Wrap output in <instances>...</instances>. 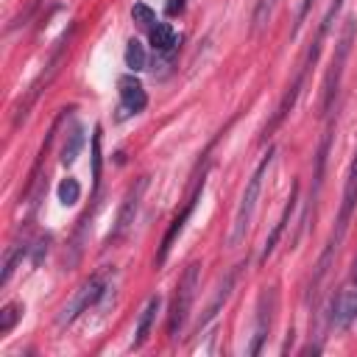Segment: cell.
<instances>
[{"instance_id":"cell-1","label":"cell","mask_w":357,"mask_h":357,"mask_svg":"<svg viewBox=\"0 0 357 357\" xmlns=\"http://www.w3.org/2000/svg\"><path fill=\"white\" fill-rule=\"evenodd\" d=\"M354 209H357V153H354V159H351V165H349L346 187H343V198H340V209H337V220H335L332 237H329V243H326V248H324V254H321V259H318V271H315L312 287H318L321 279L326 276L329 262H332L335 251L340 248V243H343V237H346V231H349V223H351Z\"/></svg>"},{"instance_id":"cell-2","label":"cell","mask_w":357,"mask_h":357,"mask_svg":"<svg viewBox=\"0 0 357 357\" xmlns=\"http://www.w3.org/2000/svg\"><path fill=\"white\" fill-rule=\"evenodd\" d=\"M273 148L259 159V165L254 167V173L248 176L245 181V190L240 195V204H237V212H234V223H231V234H229V245H240L245 240V231L251 226V218H254V209H257V201H259V192H262V181L273 165Z\"/></svg>"},{"instance_id":"cell-3","label":"cell","mask_w":357,"mask_h":357,"mask_svg":"<svg viewBox=\"0 0 357 357\" xmlns=\"http://www.w3.org/2000/svg\"><path fill=\"white\" fill-rule=\"evenodd\" d=\"M198 282H201V265L198 262H190L176 284V293H173V301H170V312H167V335L176 340L190 318V310H192V301H195V293H198Z\"/></svg>"},{"instance_id":"cell-4","label":"cell","mask_w":357,"mask_h":357,"mask_svg":"<svg viewBox=\"0 0 357 357\" xmlns=\"http://www.w3.org/2000/svg\"><path fill=\"white\" fill-rule=\"evenodd\" d=\"M354 33H357V17H349L346 25H343V33L335 45V56H332V64L326 70V78H324V114H332L335 109V100H337V92H340V78H343V70H346V59L351 53V45H354Z\"/></svg>"},{"instance_id":"cell-5","label":"cell","mask_w":357,"mask_h":357,"mask_svg":"<svg viewBox=\"0 0 357 357\" xmlns=\"http://www.w3.org/2000/svg\"><path fill=\"white\" fill-rule=\"evenodd\" d=\"M73 33H75V22L61 33V39L56 42V47H53V53H50V59H47V64H45V70L33 78V84L28 86V92L22 95V100L17 103V109H14V128L20 126V123H25V117H28V112H31V106L36 103V98L42 95V89L53 81V75L59 73V64H61V59H64V53H67V47H70V39H73Z\"/></svg>"},{"instance_id":"cell-6","label":"cell","mask_w":357,"mask_h":357,"mask_svg":"<svg viewBox=\"0 0 357 357\" xmlns=\"http://www.w3.org/2000/svg\"><path fill=\"white\" fill-rule=\"evenodd\" d=\"M276 304H279V293L276 287H265L257 298V315H254V332H251V343L245 346V354H259L268 335H271V326H273V315H276Z\"/></svg>"},{"instance_id":"cell-7","label":"cell","mask_w":357,"mask_h":357,"mask_svg":"<svg viewBox=\"0 0 357 357\" xmlns=\"http://www.w3.org/2000/svg\"><path fill=\"white\" fill-rule=\"evenodd\" d=\"M103 290H106L103 273H92V276L75 290V296L70 298V304H64V310H61V315H59V326H70L81 312H86L92 304H98V298L103 296Z\"/></svg>"},{"instance_id":"cell-8","label":"cell","mask_w":357,"mask_h":357,"mask_svg":"<svg viewBox=\"0 0 357 357\" xmlns=\"http://www.w3.org/2000/svg\"><path fill=\"white\" fill-rule=\"evenodd\" d=\"M326 318H329V326H335V329H346V326H351V321H357V284L354 282L343 284L332 296Z\"/></svg>"},{"instance_id":"cell-9","label":"cell","mask_w":357,"mask_h":357,"mask_svg":"<svg viewBox=\"0 0 357 357\" xmlns=\"http://www.w3.org/2000/svg\"><path fill=\"white\" fill-rule=\"evenodd\" d=\"M204 184H206V173H201V178H198V184H195L192 195L187 198L184 209H181V212L173 218V223L167 226V231H165V237H162V245H159V254H156V265H165V259H167V254H170L173 243H176V240H178V234L184 231V223L190 220V215H192V209H195V204H198V198H201V192H204Z\"/></svg>"},{"instance_id":"cell-10","label":"cell","mask_w":357,"mask_h":357,"mask_svg":"<svg viewBox=\"0 0 357 357\" xmlns=\"http://www.w3.org/2000/svg\"><path fill=\"white\" fill-rule=\"evenodd\" d=\"M145 190H148V176H139V178L126 190V198H123V206H120V212H117V220H114V229H112L109 240H120V237L131 229V223H134V218H137V209H139V201H142Z\"/></svg>"},{"instance_id":"cell-11","label":"cell","mask_w":357,"mask_h":357,"mask_svg":"<svg viewBox=\"0 0 357 357\" xmlns=\"http://www.w3.org/2000/svg\"><path fill=\"white\" fill-rule=\"evenodd\" d=\"M117 92H120V106H123V112L137 114V112H142V109L148 106V95H145V89H142V84H139V78H137L134 73L117 78Z\"/></svg>"},{"instance_id":"cell-12","label":"cell","mask_w":357,"mask_h":357,"mask_svg":"<svg viewBox=\"0 0 357 357\" xmlns=\"http://www.w3.org/2000/svg\"><path fill=\"white\" fill-rule=\"evenodd\" d=\"M296 204H298V181L293 184V190H290V198H287V204H284V209H282L279 220L273 223L271 234L265 237V245H262L259 262H265V259H268V257L276 251V245H279V240H282V234H284V229H287V223H290V218H293V212H296Z\"/></svg>"},{"instance_id":"cell-13","label":"cell","mask_w":357,"mask_h":357,"mask_svg":"<svg viewBox=\"0 0 357 357\" xmlns=\"http://www.w3.org/2000/svg\"><path fill=\"white\" fill-rule=\"evenodd\" d=\"M329 142H332V128H326V134L321 139V148H318V156H315V181H312V190H310V198H307V209H304V218H301L304 226L310 223V215H312V209L318 204V195H321V187H324V167H326Z\"/></svg>"},{"instance_id":"cell-14","label":"cell","mask_w":357,"mask_h":357,"mask_svg":"<svg viewBox=\"0 0 357 357\" xmlns=\"http://www.w3.org/2000/svg\"><path fill=\"white\" fill-rule=\"evenodd\" d=\"M237 271H240V268H231V271L220 279V284H218V290H215V298L209 301V307L204 310V315H201V321H198V335H201V329H206V326L215 321L218 310H220L223 301L229 298V293H231V287H234V279H237Z\"/></svg>"},{"instance_id":"cell-15","label":"cell","mask_w":357,"mask_h":357,"mask_svg":"<svg viewBox=\"0 0 357 357\" xmlns=\"http://www.w3.org/2000/svg\"><path fill=\"white\" fill-rule=\"evenodd\" d=\"M159 307H162V298H159V296H151V298L145 301V307H142V312H139V318H137V326H134L131 349H139V346L148 340V335H151V326H153V321H156Z\"/></svg>"},{"instance_id":"cell-16","label":"cell","mask_w":357,"mask_h":357,"mask_svg":"<svg viewBox=\"0 0 357 357\" xmlns=\"http://www.w3.org/2000/svg\"><path fill=\"white\" fill-rule=\"evenodd\" d=\"M148 39H151V47L156 53H173L176 45H178V36L173 31L170 22H156L151 31H148Z\"/></svg>"},{"instance_id":"cell-17","label":"cell","mask_w":357,"mask_h":357,"mask_svg":"<svg viewBox=\"0 0 357 357\" xmlns=\"http://www.w3.org/2000/svg\"><path fill=\"white\" fill-rule=\"evenodd\" d=\"M276 6H279V0H257L254 14H251V31H254V33H259V31L273 20Z\"/></svg>"},{"instance_id":"cell-18","label":"cell","mask_w":357,"mask_h":357,"mask_svg":"<svg viewBox=\"0 0 357 357\" xmlns=\"http://www.w3.org/2000/svg\"><path fill=\"white\" fill-rule=\"evenodd\" d=\"M145 64H148V59H145L142 42L128 39V45H126V67H128L131 73H139V70H145Z\"/></svg>"},{"instance_id":"cell-19","label":"cell","mask_w":357,"mask_h":357,"mask_svg":"<svg viewBox=\"0 0 357 357\" xmlns=\"http://www.w3.org/2000/svg\"><path fill=\"white\" fill-rule=\"evenodd\" d=\"M22 254H25V245H11L6 251V257H3V273H0V287L8 284V279H11L14 268H17V262L22 259Z\"/></svg>"},{"instance_id":"cell-20","label":"cell","mask_w":357,"mask_h":357,"mask_svg":"<svg viewBox=\"0 0 357 357\" xmlns=\"http://www.w3.org/2000/svg\"><path fill=\"white\" fill-rule=\"evenodd\" d=\"M20 318H22V304L8 301V304L0 310V335H8Z\"/></svg>"},{"instance_id":"cell-21","label":"cell","mask_w":357,"mask_h":357,"mask_svg":"<svg viewBox=\"0 0 357 357\" xmlns=\"http://www.w3.org/2000/svg\"><path fill=\"white\" fill-rule=\"evenodd\" d=\"M81 198V184H78V178H64L61 184H59V201L64 204V206H70V204H75Z\"/></svg>"},{"instance_id":"cell-22","label":"cell","mask_w":357,"mask_h":357,"mask_svg":"<svg viewBox=\"0 0 357 357\" xmlns=\"http://www.w3.org/2000/svg\"><path fill=\"white\" fill-rule=\"evenodd\" d=\"M81 142H84V131H81V128H73V134H70V142L61 148V165H73V162H75Z\"/></svg>"},{"instance_id":"cell-23","label":"cell","mask_w":357,"mask_h":357,"mask_svg":"<svg viewBox=\"0 0 357 357\" xmlns=\"http://www.w3.org/2000/svg\"><path fill=\"white\" fill-rule=\"evenodd\" d=\"M131 17H134V22H137L139 28H145V31H151V28L156 25V14H153V8H148L145 3H134Z\"/></svg>"},{"instance_id":"cell-24","label":"cell","mask_w":357,"mask_h":357,"mask_svg":"<svg viewBox=\"0 0 357 357\" xmlns=\"http://www.w3.org/2000/svg\"><path fill=\"white\" fill-rule=\"evenodd\" d=\"M312 6H315V0H301V8H298V14H296V28H293V36L298 33V28L304 25V20H307V14L312 11Z\"/></svg>"},{"instance_id":"cell-25","label":"cell","mask_w":357,"mask_h":357,"mask_svg":"<svg viewBox=\"0 0 357 357\" xmlns=\"http://www.w3.org/2000/svg\"><path fill=\"white\" fill-rule=\"evenodd\" d=\"M184 8H187V0H167V3H165L167 17H176V14H181Z\"/></svg>"},{"instance_id":"cell-26","label":"cell","mask_w":357,"mask_h":357,"mask_svg":"<svg viewBox=\"0 0 357 357\" xmlns=\"http://www.w3.org/2000/svg\"><path fill=\"white\" fill-rule=\"evenodd\" d=\"M349 282H354V284H357V259L351 262V279H349Z\"/></svg>"}]
</instances>
